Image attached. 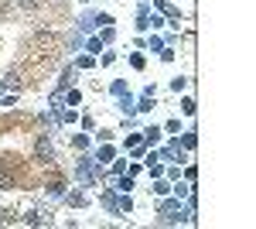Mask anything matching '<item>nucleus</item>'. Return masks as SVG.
<instances>
[{"instance_id":"obj_16","label":"nucleus","mask_w":256,"mask_h":229,"mask_svg":"<svg viewBox=\"0 0 256 229\" xmlns=\"http://www.w3.org/2000/svg\"><path fill=\"white\" fill-rule=\"evenodd\" d=\"M150 191H154V195H168V191H171V181H168V178L160 174V178H154V185H150Z\"/></svg>"},{"instance_id":"obj_29","label":"nucleus","mask_w":256,"mask_h":229,"mask_svg":"<svg viewBox=\"0 0 256 229\" xmlns=\"http://www.w3.org/2000/svg\"><path fill=\"white\" fill-rule=\"evenodd\" d=\"M144 45H147L150 52H160V48H164V41H160L158 35H150V41H144Z\"/></svg>"},{"instance_id":"obj_47","label":"nucleus","mask_w":256,"mask_h":229,"mask_svg":"<svg viewBox=\"0 0 256 229\" xmlns=\"http://www.w3.org/2000/svg\"><path fill=\"white\" fill-rule=\"evenodd\" d=\"M4 89H7V82H0V96H4Z\"/></svg>"},{"instance_id":"obj_40","label":"nucleus","mask_w":256,"mask_h":229,"mask_svg":"<svg viewBox=\"0 0 256 229\" xmlns=\"http://www.w3.org/2000/svg\"><path fill=\"white\" fill-rule=\"evenodd\" d=\"M126 171V161H113V178H116V174H123Z\"/></svg>"},{"instance_id":"obj_26","label":"nucleus","mask_w":256,"mask_h":229,"mask_svg":"<svg viewBox=\"0 0 256 229\" xmlns=\"http://www.w3.org/2000/svg\"><path fill=\"white\" fill-rule=\"evenodd\" d=\"M181 110H184V116H195V99L184 96V99H181Z\"/></svg>"},{"instance_id":"obj_14","label":"nucleus","mask_w":256,"mask_h":229,"mask_svg":"<svg viewBox=\"0 0 256 229\" xmlns=\"http://www.w3.org/2000/svg\"><path fill=\"white\" fill-rule=\"evenodd\" d=\"M41 123H44V130H48V134H55V130L62 127V123H58V113H55V110H52V113H41Z\"/></svg>"},{"instance_id":"obj_7","label":"nucleus","mask_w":256,"mask_h":229,"mask_svg":"<svg viewBox=\"0 0 256 229\" xmlns=\"http://www.w3.org/2000/svg\"><path fill=\"white\" fill-rule=\"evenodd\" d=\"M62 198H65V205H72V209H82V205H89V195H86V191H79V188L65 191Z\"/></svg>"},{"instance_id":"obj_34","label":"nucleus","mask_w":256,"mask_h":229,"mask_svg":"<svg viewBox=\"0 0 256 229\" xmlns=\"http://www.w3.org/2000/svg\"><path fill=\"white\" fill-rule=\"evenodd\" d=\"M171 191H174L178 198H184V195H188V191H192V185H171Z\"/></svg>"},{"instance_id":"obj_42","label":"nucleus","mask_w":256,"mask_h":229,"mask_svg":"<svg viewBox=\"0 0 256 229\" xmlns=\"http://www.w3.org/2000/svg\"><path fill=\"white\" fill-rule=\"evenodd\" d=\"M147 168H150V178H160V174H164V168H160L158 161H154V164H147Z\"/></svg>"},{"instance_id":"obj_8","label":"nucleus","mask_w":256,"mask_h":229,"mask_svg":"<svg viewBox=\"0 0 256 229\" xmlns=\"http://www.w3.org/2000/svg\"><path fill=\"white\" fill-rule=\"evenodd\" d=\"M99 202H102V209H106V212L123 215V212H120V205H116V188H113V191H102V195H99Z\"/></svg>"},{"instance_id":"obj_38","label":"nucleus","mask_w":256,"mask_h":229,"mask_svg":"<svg viewBox=\"0 0 256 229\" xmlns=\"http://www.w3.org/2000/svg\"><path fill=\"white\" fill-rule=\"evenodd\" d=\"M178 178H181V168L171 164V168H168V181H178Z\"/></svg>"},{"instance_id":"obj_5","label":"nucleus","mask_w":256,"mask_h":229,"mask_svg":"<svg viewBox=\"0 0 256 229\" xmlns=\"http://www.w3.org/2000/svg\"><path fill=\"white\" fill-rule=\"evenodd\" d=\"M99 24H96V11H82L79 21H76V31L79 35H89V31H96Z\"/></svg>"},{"instance_id":"obj_33","label":"nucleus","mask_w":256,"mask_h":229,"mask_svg":"<svg viewBox=\"0 0 256 229\" xmlns=\"http://www.w3.org/2000/svg\"><path fill=\"white\" fill-rule=\"evenodd\" d=\"M110 93H113V96L126 93V82H123V79H116V82H113V86H110Z\"/></svg>"},{"instance_id":"obj_17","label":"nucleus","mask_w":256,"mask_h":229,"mask_svg":"<svg viewBox=\"0 0 256 229\" xmlns=\"http://www.w3.org/2000/svg\"><path fill=\"white\" fill-rule=\"evenodd\" d=\"M154 99H158V96H144V93H140V99H137V113H150V110H154Z\"/></svg>"},{"instance_id":"obj_37","label":"nucleus","mask_w":256,"mask_h":229,"mask_svg":"<svg viewBox=\"0 0 256 229\" xmlns=\"http://www.w3.org/2000/svg\"><path fill=\"white\" fill-rule=\"evenodd\" d=\"M0 188H14V178H10V174H4V171H0Z\"/></svg>"},{"instance_id":"obj_19","label":"nucleus","mask_w":256,"mask_h":229,"mask_svg":"<svg viewBox=\"0 0 256 229\" xmlns=\"http://www.w3.org/2000/svg\"><path fill=\"white\" fill-rule=\"evenodd\" d=\"M160 198H164V195H160ZM174 209H181V198H178V195L174 198H164V202L158 205V212H174Z\"/></svg>"},{"instance_id":"obj_43","label":"nucleus","mask_w":256,"mask_h":229,"mask_svg":"<svg viewBox=\"0 0 256 229\" xmlns=\"http://www.w3.org/2000/svg\"><path fill=\"white\" fill-rule=\"evenodd\" d=\"M14 103H18V96L10 93V96H4V99H0V106H4V110H7V106H14Z\"/></svg>"},{"instance_id":"obj_35","label":"nucleus","mask_w":256,"mask_h":229,"mask_svg":"<svg viewBox=\"0 0 256 229\" xmlns=\"http://www.w3.org/2000/svg\"><path fill=\"white\" fill-rule=\"evenodd\" d=\"M160 58H164V62H174V48H171V45H164V48H160Z\"/></svg>"},{"instance_id":"obj_32","label":"nucleus","mask_w":256,"mask_h":229,"mask_svg":"<svg viewBox=\"0 0 256 229\" xmlns=\"http://www.w3.org/2000/svg\"><path fill=\"white\" fill-rule=\"evenodd\" d=\"M68 48H72V52H79V48H82V38H79V31H76V35H68Z\"/></svg>"},{"instance_id":"obj_46","label":"nucleus","mask_w":256,"mask_h":229,"mask_svg":"<svg viewBox=\"0 0 256 229\" xmlns=\"http://www.w3.org/2000/svg\"><path fill=\"white\" fill-rule=\"evenodd\" d=\"M130 65L134 69H144V55H130Z\"/></svg>"},{"instance_id":"obj_3","label":"nucleus","mask_w":256,"mask_h":229,"mask_svg":"<svg viewBox=\"0 0 256 229\" xmlns=\"http://www.w3.org/2000/svg\"><path fill=\"white\" fill-rule=\"evenodd\" d=\"M24 226H52V212H41V209H31L24 212V219H20Z\"/></svg>"},{"instance_id":"obj_10","label":"nucleus","mask_w":256,"mask_h":229,"mask_svg":"<svg viewBox=\"0 0 256 229\" xmlns=\"http://www.w3.org/2000/svg\"><path fill=\"white\" fill-rule=\"evenodd\" d=\"M113 157H116V147H113L110 140H102L99 151H96V161H99V164H106V161H113Z\"/></svg>"},{"instance_id":"obj_24","label":"nucleus","mask_w":256,"mask_h":229,"mask_svg":"<svg viewBox=\"0 0 256 229\" xmlns=\"http://www.w3.org/2000/svg\"><path fill=\"white\" fill-rule=\"evenodd\" d=\"M72 147H76V151H86V147H89V137H86V134H76V137H72Z\"/></svg>"},{"instance_id":"obj_41","label":"nucleus","mask_w":256,"mask_h":229,"mask_svg":"<svg viewBox=\"0 0 256 229\" xmlns=\"http://www.w3.org/2000/svg\"><path fill=\"white\" fill-rule=\"evenodd\" d=\"M0 18H10V0H0Z\"/></svg>"},{"instance_id":"obj_48","label":"nucleus","mask_w":256,"mask_h":229,"mask_svg":"<svg viewBox=\"0 0 256 229\" xmlns=\"http://www.w3.org/2000/svg\"><path fill=\"white\" fill-rule=\"evenodd\" d=\"M82 4H86V0H82Z\"/></svg>"},{"instance_id":"obj_27","label":"nucleus","mask_w":256,"mask_h":229,"mask_svg":"<svg viewBox=\"0 0 256 229\" xmlns=\"http://www.w3.org/2000/svg\"><path fill=\"white\" fill-rule=\"evenodd\" d=\"M18 7H24V11H38L41 7V0H14Z\"/></svg>"},{"instance_id":"obj_12","label":"nucleus","mask_w":256,"mask_h":229,"mask_svg":"<svg viewBox=\"0 0 256 229\" xmlns=\"http://www.w3.org/2000/svg\"><path fill=\"white\" fill-rule=\"evenodd\" d=\"M62 103H65V106H79V103H82V93L76 89V86H68V89H62Z\"/></svg>"},{"instance_id":"obj_4","label":"nucleus","mask_w":256,"mask_h":229,"mask_svg":"<svg viewBox=\"0 0 256 229\" xmlns=\"http://www.w3.org/2000/svg\"><path fill=\"white\" fill-rule=\"evenodd\" d=\"M116 110L126 116V120H134V116H137V99H134L130 89H126V93H120V106H116Z\"/></svg>"},{"instance_id":"obj_21","label":"nucleus","mask_w":256,"mask_h":229,"mask_svg":"<svg viewBox=\"0 0 256 229\" xmlns=\"http://www.w3.org/2000/svg\"><path fill=\"white\" fill-rule=\"evenodd\" d=\"M195 144H198L195 130H188V134H184V140H181V147H184V151H195Z\"/></svg>"},{"instance_id":"obj_1","label":"nucleus","mask_w":256,"mask_h":229,"mask_svg":"<svg viewBox=\"0 0 256 229\" xmlns=\"http://www.w3.org/2000/svg\"><path fill=\"white\" fill-rule=\"evenodd\" d=\"M76 181H82L86 188H92V185H99V178H102V164H99L96 157H89V154H82L79 164H76V174H72Z\"/></svg>"},{"instance_id":"obj_18","label":"nucleus","mask_w":256,"mask_h":229,"mask_svg":"<svg viewBox=\"0 0 256 229\" xmlns=\"http://www.w3.org/2000/svg\"><path fill=\"white\" fill-rule=\"evenodd\" d=\"M130 188H134V174H126V171L116 174V191H130Z\"/></svg>"},{"instance_id":"obj_36","label":"nucleus","mask_w":256,"mask_h":229,"mask_svg":"<svg viewBox=\"0 0 256 229\" xmlns=\"http://www.w3.org/2000/svg\"><path fill=\"white\" fill-rule=\"evenodd\" d=\"M195 178H198V168H195V164H192V168L184 171V181H188V185H195Z\"/></svg>"},{"instance_id":"obj_39","label":"nucleus","mask_w":256,"mask_h":229,"mask_svg":"<svg viewBox=\"0 0 256 229\" xmlns=\"http://www.w3.org/2000/svg\"><path fill=\"white\" fill-rule=\"evenodd\" d=\"M164 130H168V134H178V130H181V123H178V120H168V123H164Z\"/></svg>"},{"instance_id":"obj_13","label":"nucleus","mask_w":256,"mask_h":229,"mask_svg":"<svg viewBox=\"0 0 256 229\" xmlns=\"http://www.w3.org/2000/svg\"><path fill=\"white\" fill-rule=\"evenodd\" d=\"M154 7H158L160 14H168L171 21H181V11H178V7H171L168 0H154Z\"/></svg>"},{"instance_id":"obj_2","label":"nucleus","mask_w":256,"mask_h":229,"mask_svg":"<svg viewBox=\"0 0 256 229\" xmlns=\"http://www.w3.org/2000/svg\"><path fill=\"white\" fill-rule=\"evenodd\" d=\"M34 161H41V164H55V147H52V137L41 134L38 140H34Z\"/></svg>"},{"instance_id":"obj_22","label":"nucleus","mask_w":256,"mask_h":229,"mask_svg":"<svg viewBox=\"0 0 256 229\" xmlns=\"http://www.w3.org/2000/svg\"><path fill=\"white\" fill-rule=\"evenodd\" d=\"M86 52H89V55H99V52H102V41H99V38H89V41H86Z\"/></svg>"},{"instance_id":"obj_31","label":"nucleus","mask_w":256,"mask_h":229,"mask_svg":"<svg viewBox=\"0 0 256 229\" xmlns=\"http://www.w3.org/2000/svg\"><path fill=\"white\" fill-rule=\"evenodd\" d=\"M96 24L99 28H110V24H113V14H99L96 11Z\"/></svg>"},{"instance_id":"obj_15","label":"nucleus","mask_w":256,"mask_h":229,"mask_svg":"<svg viewBox=\"0 0 256 229\" xmlns=\"http://www.w3.org/2000/svg\"><path fill=\"white\" fill-rule=\"evenodd\" d=\"M116 205H120L123 215H126V212H134V198H130V191H120V195H116Z\"/></svg>"},{"instance_id":"obj_11","label":"nucleus","mask_w":256,"mask_h":229,"mask_svg":"<svg viewBox=\"0 0 256 229\" xmlns=\"http://www.w3.org/2000/svg\"><path fill=\"white\" fill-rule=\"evenodd\" d=\"M160 134H164V130H160L158 123H154V127H147V130H140V144H150V147H154V144L160 140Z\"/></svg>"},{"instance_id":"obj_23","label":"nucleus","mask_w":256,"mask_h":229,"mask_svg":"<svg viewBox=\"0 0 256 229\" xmlns=\"http://www.w3.org/2000/svg\"><path fill=\"white\" fill-rule=\"evenodd\" d=\"M92 65H96V58H92V55H79V58H76V69H92Z\"/></svg>"},{"instance_id":"obj_25","label":"nucleus","mask_w":256,"mask_h":229,"mask_svg":"<svg viewBox=\"0 0 256 229\" xmlns=\"http://www.w3.org/2000/svg\"><path fill=\"white\" fill-rule=\"evenodd\" d=\"M48 195H52V198H62V195H65V185H62V181H52V185H48Z\"/></svg>"},{"instance_id":"obj_44","label":"nucleus","mask_w":256,"mask_h":229,"mask_svg":"<svg viewBox=\"0 0 256 229\" xmlns=\"http://www.w3.org/2000/svg\"><path fill=\"white\" fill-rule=\"evenodd\" d=\"M134 144H140V134H130V137H126V144H123V147H126V151H130V147H134Z\"/></svg>"},{"instance_id":"obj_20","label":"nucleus","mask_w":256,"mask_h":229,"mask_svg":"<svg viewBox=\"0 0 256 229\" xmlns=\"http://www.w3.org/2000/svg\"><path fill=\"white\" fill-rule=\"evenodd\" d=\"M113 38H116V31H113V24H110V28H99V41H102V45H110Z\"/></svg>"},{"instance_id":"obj_28","label":"nucleus","mask_w":256,"mask_h":229,"mask_svg":"<svg viewBox=\"0 0 256 229\" xmlns=\"http://www.w3.org/2000/svg\"><path fill=\"white\" fill-rule=\"evenodd\" d=\"M184 86H188V79H184V76L171 79V89H174V93H184Z\"/></svg>"},{"instance_id":"obj_6","label":"nucleus","mask_w":256,"mask_h":229,"mask_svg":"<svg viewBox=\"0 0 256 229\" xmlns=\"http://www.w3.org/2000/svg\"><path fill=\"white\" fill-rule=\"evenodd\" d=\"M158 154H160V161H184V147H181V140H178V137L164 147V151H158Z\"/></svg>"},{"instance_id":"obj_45","label":"nucleus","mask_w":256,"mask_h":229,"mask_svg":"<svg viewBox=\"0 0 256 229\" xmlns=\"http://www.w3.org/2000/svg\"><path fill=\"white\" fill-rule=\"evenodd\" d=\"M150 28H154V31H158V28H164V18H160V14H154V18H150Z\"/></svg>"},{"instance_id":"obj_30","label":"nucleus","mask_w":256,"mask_h":229,"mask_svg":"<svg viewBox=\"0 0 256 229\" xmlns=\"http://www.w3.org/2000/svg\"><path fill=\"white\" fill-rule=\"evenodd\" d=\"M14 222H18L14 212H0V226H14Z\"/></svg>"},{"instance_id":"obj_9","label":"nucleus","mask_w":256,"mask_h":229,"mask_svg":"<svg viewBox=\"0 0 256 229\" xmlns=\"http://www.w3.org/2000/svg\"><path fill=\"white\" fill-rule=\"evenodd\" d=\"M76 72H79L76 65H65V69H62V76H58V89H68V86H76Z\"/></svg>"}]
</instances>
